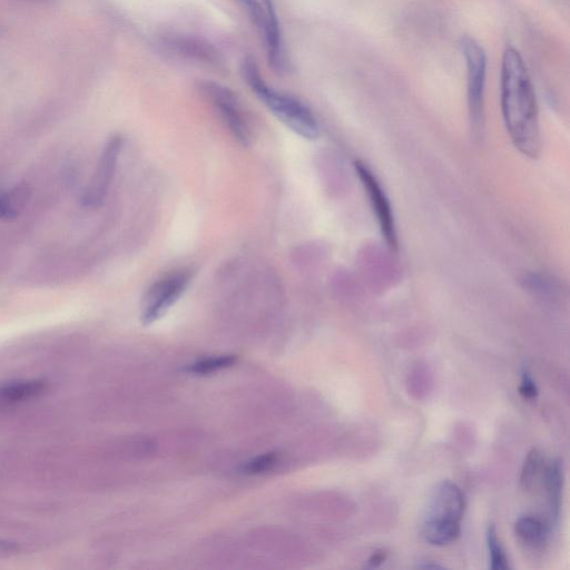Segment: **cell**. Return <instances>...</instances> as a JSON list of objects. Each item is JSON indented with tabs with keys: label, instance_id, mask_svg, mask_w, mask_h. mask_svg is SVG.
I'll list each match as a JSON object with an SVG mask.
<instances>
[{
	"label": "cell",
	"instance_id": "1",
	"mask_svg": "<svg viewBox=\"0 0 570 570\" xmlns=\"http://www.w3.org/2000/svg\"><path fill=\"white\" fill-rule=\"evenodd\" d=\"M501 112L511 142L520 154L535 160L542 152L535 88L524 58L506 48L501 63Z\"/></svg>",
	"mask_w": 570,
	"mask_h": 570
},
{
	"label": "cell",
	"instance_id": "2",
	"mask_svg": "<svg viewBox=\"0 0 570 570\" xmlns=\"http://www.w3.org/2000/svg\"><path fill=\"white\" fill-rule=\"evenodd\" d=\"M241 73L253 93L259 97L264 105H267L279 121L303 139H318L320 135L319 124L310 108L297 100L296 97L275 91L265 83L260 68L252 57L245 58Z\"/></svg>",
	"mask_w": 570,
	"mask_h": 570
},
{
	"label": "cell",
	"instance_id": "3",
	"mask_svg": "<svg viewBox=\"0 0 570 570\" xmlns=\"http://www.w3.org/2000/svg\"><path fill=\"white\" fill-rule=\"evenodd\" d=\"M459 46L467 66L471 131L479 139L485 127L487 54L476 39L469 36L461 37Z\"/></svg>",
	"mask_w": 570,
	"mask_h": 570
},
{
	"label": "cell",
	"instance_id": "4",
	"mask_svg": "<svg viewBox=\"0 0 570 570\" xmlns=\"http://www.w3.org/2000/svg\"><path fill=\"white\" fill-rule=\"evenodd\" d=\"M238 2L248 12L251 21L264 38L271 67L275 72L283 74L287 71L288 62L273 0H238Z\"/></svg>",
	"mask_w": 570,
	"mask_h": 570
},
{
	"label": "cell",
	"instance_id": "5",
	"mask_svg": "<svg viewBox=\"0 0 570 570\" xmlns=\"http://www.w3.org/2000/svg\"><path fill=\"white\" fill-rule=\"evenodd\" d=\"M192 273L189 270L175 271L151 285L142 303V321L152 324L160 320L182 294L189 288Z\"/></svg>",
	"mask_w": 570,
	"mask_h": 570
},
{
	"label": "cell",
	"instance_id": "6",
	"mask_svg": "<svg viewBox=\"0 0 570 570\" xmlns=\"http://www.w3.org/2000/svg\"><path fill=\"white\" fill-rule=\"evenodd\" d=\"M123 144V137L114 135L104 145L96 170L82 195L81 201L85 208L97 209L103 205L114 180Z\"/></svg>",
	"mask_w": 570,
	"mask_h": 570
},
{
	"label": "cell",
	"instance_id": "7",
	"mask_svg": "<svg viewBox=\"0 0 570 570\" xmlns=\"http://www.w3.org/2000/svg\"><path fill=\"white\" fill-rule=\"evenodd\" d=\"M355 169L361 185L368 195L371 209L376 215L383 239L389 248L397 250L398 235L395 215H393L390 200L385 190H383L375 173L365 163L357 161Z\"/></svg>",
	"mask_w": 570,
	"mask_h": 570
},
{
	"label": "cell",
	"instance_id": "8",
	"mask_svg": "<svg viewBox=\"0 0 570 570\" xmlns=\"http://www.w3.org/2000/svg\"><path fill=\"white\" fill-rule=\"evenodd\" d=\"M202 91L220 113L235 140L248 146L251 141L250 129L237 95L230 88L212 82L204 83Z\"/></svg>",
	"mask_w": 570,
	"mask_h": 570
},
{
	"label": "cell",
	"instance_id": "9",
	"mask_svg": "<svg viewBox=\"0 0 570 570\" xmlns=\"http://www.w3.org/2000/svg\"><path fill=\"white\" fill-rule=\"evenodd\" d=\"M465 507L463 491L451 481H442L432 493L427 518L452 519L461 522Z\"/></svg>",
	"mask_w": 570,
	"mask_h": 570
},
{
	"label": "cell",
	"instance_id": "10",
	"mask_svg": "<svg viewBox=\"0 0 570 570\" xmlns=\"http://www.w3.org/2000/svg\"><path fill=\"white\" fill-rule=\"evenodd\" d=\"M45 389L46 382L43 380H26L8 383V385L0 387V410L31 400L41 395Z\"/></svg>",
	"mask_w": 570,
	"mask_h": 570
},
{
	"label": "cell",
	"instance_id": "11",
	"mask_svg": "<svg viewBox=\"0 0 570 570\" xmlns=\"http://www.w3.org/2000/svg\"><path fill=\"white\" fill-rule=\"evenodd\" d=\"M422 534L429 544L445 546L455 542L459 537L460 522L452 519L426 518Z\"/></svg>",
	"mask_w": 570,
	"mask_h": 570
},
{
	"label": "cell",
	"instance_id": "12",
	"mask_svg": "<svg viewBox=\"0 0 570 570\" xmlns=\"http://www.w3.org/2000/svg\"><path fill=\"white\" fill-rule=\"evenodd\" d=\"M546 486L550 514H552L553 520L557 522L560 513V506H562L563 491V465L558 459L554 460L547 469Z\"/></svg>",
	"mask_w": 570,
	"mask_h": 570
},
{
	"label": "cell",
	"instance_id": "13",
	"mask_svg": "<svg viewBox=\"0 0 570 570\" xmlns=\"http://www.w3.org/2000/svg\"><path fill=\"white\" fill-rule=\"evenodd\" d=\"M516 534L525 544L533 548H540L546 543L547 528L534 517H522L517 520Z\"/></svg>",
	"mask_w": 570,
	"mask_h": 570
},
{
	"label": "cell",
	"instance_id": "14",
	"mask_svg": "<svg viewBox=\"0 0 570 570\" xmlns=\"http://www.w3.org/2000/svg\"><path fill=\"white\" fill-rule=\"evenodd\" d=\"M542 464V454L537 449L530 451L523 466L522 476H520V487L524 490L534 487Z\"/></svg>",
	"mask_w": 570,
	"mask_h": 570
},
{
	"label": "cell",
	"instance_id": "15",
	"mask_svg": "<svg viewBox=\"0 0 570 570\" xmlns=\"http://www.w3.org/2000/svg\"><path fill=\"white\" fill-rule=\"evenodd\" d=\"M487 545L490 554V568L493 570L508 569V559L503 546L500 545L496 528L493 525H490L487 530Z\"/></svg>",
	"mask_w": 570,
	"mask_h": 570
},
{
	"label": "cell",
	"instance_id": "16",
	"mask_svg": "<svg viewBox=\"0 0 570 570\" xmlns=\"http://www.w3.org/2000/svg\"><path fill=\"white\" fill-rule=\"evenodd\" d=\"M235 361H237V358L234 356H222L204 359L193 363V365L189 366V368L186 370H188L190 373H194V375H210V373H214L216 371H220L222 369L233 366Z\"/></svg>",
	"mask_w": 570,
	"mask_h": 570
},
{
	"label": "cell",
	"instance_id": "17",
	"mask_svg": "<svg viewBox=\"0 0 570 570\" xmlns=\"http://www.w3.org/2000/svg\"><path fill=\"white\" fill-rule=\"evenodd\" d=\"M25 191L17 190L11 193H0V220H15L18 216L17 203L23 198Z\"/></svg>",
	"mask_w": 570,
	"mask_h": 570
},
{
	"label": "cell",
	"instance_id": "18",
	"mask_svg": "<svg viewBox=\"0 0 570 570\" xmlns=\"http://www.w3.org/2000/svg\"><path fill=\"white\" fill-rule=\"evenodd\" d=\"M278 459V454L269 452V454L259 456L245 464L242 467V473L245 475H259L265 473V471H269L278 464Z\"/></svg>",
	"mask_w": 570,
	"mask_h": 570
},
{
	"label": "cell",
	"instance_id": "19",
	"mask_svg": "<svg viewBox=\"0 0 570 570\" xmlns=\"http://www.w3.org/2000/svg\"><path fill=\"white\" fill-rule=\"evenodd\" d=\"M519 393L520 396H523L525 399H535L538 396V388L536 386L535 381L532 377H530L527 370L523 371L522 375V383L519 386Z\"/></svg>",
	"mask_w": 570,
	"mask_h": 570
},
{
	"label": "cell",
	"instance_id": "20",
	"mask_svg": "<svg viewBox=\"0 0 570 570\" xmlns=\"http://www.w3.org/2000/svg\"><path fill=\"white\" fill-rule=\"evenodd\" d=\"M388 554L386 550H377L376 553H373L368 560L367 568L375 569L380 567L382 564H385L387 560Z\"/></svg>",
	"mask_w": 570,
	"mask_h": 570
},
{
	"label": "cell",
	"instance_id": "21",
	"mask_svg": "<svg viewBox=\"0 0 570 570\" xmlns=\"http://www.w3.org/2000/svg\"><path fill=\"white\" fill-rule=\"evenodd\" d=\"M17 549L18 548L15 544L3 542V540H0V555H8L9 553H14Z\"/></svg>",
	"mask_w": 570,
	"mask_h": 570
},
{
	"label": "cell",
	"instance_id": "22",
	"mask_svg": "<svg viewBox=\"0 0 570 570\" xmlns=\"http://www.w3.org/2000/svg\"><path fill=\"white\" fill-rule=\"evenodd\" d=\"M419 568H425V569H437V568H442L441 566L437 565V564H432V563H427V564H422L418 566Z\"/></svg>",
	"mask_w": 570,
	"mask_h": 570
}]
</instances>
